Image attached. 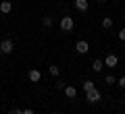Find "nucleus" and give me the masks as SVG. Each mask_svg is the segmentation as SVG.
<instances>
[{
    "mask_svg": "<svg viewBox=\"0 0 125 114\" xmlns=\"http://www.w3.org/2000/svg\"><path fill=\"white\" fill-rule=\"evenodd\" d=\"M102 27H104V29H111V27H113V19L111 17H104L102 19Z\"/></svg>",
    "mask_w": 125,
    "mask_h": 114,
    "instance_id": "obj_12",
    "label": "nucleus"
},
{
    "mask_svg": "<svg viewBox=\"0 0 125 114\" xmlns=\"http://www.w3.org/2000/svg\"><path fill=\"white\" fill-rule=\"evenodd\" d=\"M102 69H104V60H94L92 62V70L94 73H100Z\"/></svg>",
    "mask_w": 125,
    "mask_h": 114,
    "instance_id": "obj_10",
    "label": "nucleus"
},
{
    "mask_svg": "<svg viewBox=\"0 0 125 114\" xmlns=\"http://www.w3.org/2000/svg\"><path fill=\"white\" fill-rule=\"evenodd\" d=\"M98 2H106V0H98Z\"/></svg>",
    "mask_w": 125,
    "mask_h": 114,
    "instance_id": "obj_22",
    "label": "nucleus"
},
{
    "mask_svg": "<svg viewBox=\"0 0 125 114\" xmlns=\"http://www.w3.org/2000/svg\"><path fill=\"white\" fill-rule=\"evenodd\" d=\"M117 83H119V87H123V89H125V77H121V79L117 81Z\"/></svg>",
    "mask_w": 125,
    "mask_h": 114,
    "instance_id": "obj_16",
    "label": "nucleus"
},
{
    "mask_svg": "<svg viewBox=\"0 0 125 114\" xmlns=\"http://www.w3.org/2000/svg\"><path fill=\"white\" fill-rule=\"evenodd\" d=\"M40 79H42V73L38 69H31L29 70V81H31V83H38Z\"/></svg>",
    "mask_w": 125,
    "mask_h": 114,
    "instance_id": "obj_7",
    "label": "nucleus"
},
{
    "mask_svg": "<svg viewBox=\"0 0 125 114\" xmlns=\"http://www.w3.org/2000/svg\"><path fill=\"white\" fill-rule=\"evenodd\" d=\"M117 64H119V58H117V54H108V56L104 58V66H111V69H115Z\"/></svg>",
    "mask_w": 125,
    "mask_h": 114,
    "instance_id": "obj_5",
    "label": "nucleus"
},
{
    "mask_svg": "<svg viewBox=\"0 0 125 114\" xmlns=\"http://www.w3.org/2000/svg\"><path fill=\"white\" fill-rule=\"evenodd\" d=\"M23 114H33V110H31V108H27V110H23Z\"/></svg>",
    "mask_w": 125,
    "mask_h": 114,
    "instance_id": "obj_20",
    "label": "nucleus"
},
{
    "mask_svg": "<svg viewBox=\"0 0 125 114\" xmlns=\"http://www.w3.org/2000/svg\"><path fill=\"white\" fill-rule=\"evenodd\" d=\"M73 27H75V23H73V19L65 15V17L61 19V29H62V31H71Z\"/></svg>",
    "mask_w": 125,
    "mask_h": 114,
    "instance_id": "obj_3",
    "label": "nucleus"
},
{
    "mask_svg": "<svg viewBox=\"0 0 125 114\" xmlns=\"http://www.w3.org/2000/svg\"><path fill=\"white\" fill-rule=\"evenodd\" d=\"M52 114H62V112H52Z\"/></svg>",
    "mask_w": 125,
    "mask_h": 114,
    "instance_id": "obj_21",
    "label": "nucleus"
},
{
    "mask_svg": "<svg viewBox=\"0 0 125 114\" xmlns=\"http://www.w3.org/2000/svg\"><path fill=\"white\" fill-rule=\"evenodd\" d=\"M85 100H88L90 104H98V102L102 100V93H100L98 89H92V91H88V93H85Z\"/></svg>",
    "mask_w": 125,
    "mask_h": 114,
    "instance_id": "obj_2",
    "label": "nucleus"
},
{
    "mask_svg": "<svg viewBox=\"0 0 125 114\" xmlns=\"http://www.w3.org/2000/svg\"><path fill=\"white\" fill-rule=\"evenodd\" d=\"M56 89H61V91H62V89H65V83H62V81H56Z\"/></svg>",
    "mask_w": 125,
    "mask_h": 114,
    "instance_id": "obj_17",
    "label": "nucleus"
},
{
    "mask_svg": "<svg viewBox=\"0 0 125 114\" xmlns=\"http://www.w3.org/2000/svg\"><path fill=\"white\" fill-rule=\"evenodd\" d=\"M9 114H23V110H19V108H13Z\"/></svg>",
    "mask_w": 125,
    "mask_h": 114,
    "instance_id": "obj_19",
    "label": "nucleus"
},
{
    "mask_svg": "<svg viewBox=\"0 0 125 114\" xmlns=\"http://www.w3.org/2000/svg\"><path fill=\"white\" fill-rule=\"evenodd\" d=\"M119 40H121V42H125V29H121V31H119Z\"/></svg>",
    "mask_w": 125,
    "mask_h": 114,
    "instance_id": "obj_18",
    "label": "nucleus"
},
{
    "mask_svg": "<svg viewBox=\"0 0 125 114\" xmlns=\"http://www.w3.org/2000/svg\"><path fill=\"white\" fill-rule=\"evenodd\" d=\"M62 91H65V96H67L69 100H73V97L77 96V89L73 87V85H65V89H62Z\"/></svg>",
    "mask_w": 125,
    "mask_h": 114,
    "instance_id": "obj_8",
    "label": "nucleus"
},
{
    "mask_svg": "<svg viewBox=\"0 0 125 114\" xmlns=\"http://www.w3.org/2000/svg\"><path fill=\"white\" fill-rule=\"evenodd\" d=\"M13 50H15L13 40H2V42H0V54H4V56H6V54H10Z\"/></svg>",
    "mask_w": 125,
    "mask_h": 114,
    "instance_id": "obj_1",
    "label": "nucleus"
},
{
    "mask_svg": "<svg viewBox=\"0 0 125 114\" xmlns=\"http://www.w3.org/2000/svg\"><path fill=\"white\" fill-rule=\"evenodd\" d=\"M10 10H13V2H10V0H2V2H0V13H10Z\"/></svg>",
    "mask_w": 125,
    "mask_h": 114,
    "instance_id": "obj_6",
    "label": "nucleus"
},
{
    "mask_svg": "<svg viewBox=\"0 0 125 114\" xmlns=\"http://www.w3.org/2000/svg\"><path fill=\"white\" fill-rule=\"evenodd\" d=\"M75 50H77V54H88V52H90V44H88L85 40H79V42L75 44Z\"/></svg>",
    "mask_w": 125,
    "mask_h": 114,
    "instance_id": "obj_4",
    "label": "nucleus"
},
{
    "mask_svg": "<svg viewBox=\"0 0 125 114\" xmlns=\"http://www.w3.org/2000/svg\"><path fill=\"white\" fill-rule=\"evenodd\" d=\"M104 83L113 85V83H117V79H115V77H113V75H106V77H104Z\"/></svg>",
    "mask_w": 125,
    "mask_h": 114,
    "instance_id": "obj_15",
    "label": "nucleus"
},
{
    "mask_svg": "<svg viewBox=\"0 0 125 114\" xmlns=\"http://www.w3.org/2000/svg\"><path fill=\"white\" fill-rule=\"evenodd\" d=\"M48 70H50V75H54V77H58V75H61V69H58L56 64H52V66H50Z\"/></svg>",
    "mask_w": 125,
    "mask_h": 114,
    "instance_id": "obj_14",
    "label": "nucleus"
},
{
    "mask_svg": "<svg viewBox=\"0 0 125 114\" xmlns=\"http://www.w3.org/2000/svg\"><path fill=\"white\" fill-rule=\"evenodd\" d=\"M81 87H83V91L88 93V91H92V89H96V85H94V81H83V85H81Z\"/></svg>",
    "mask_w": 125,
    "mask_h": 114,
    "instance_id": "obj_11",
    "label": "nucleus"
},
{
    "mask_svg": "<svg viewBox=\"0 0 125 114\" xmlns=\"http://www.w3.org/2000/svg\"><path fill=\"white\" fill-rule=\"evenodd\" d=\"M42 23H44V27H52V23H54V19H52V17H48V15H46V17L42 19Z\"/></svg>",
    "mask_w": 125,
    "mask_h": 114,
    "instance_id": "obj_13",
    "label": "nucleus"
},
{
    "mask_svg": "<svg viewBox=\"0 0 125 114\" xmlns=\"http://www.w3.org/2000/svg\"><path fill=\"white\" fill-rule=\"evenodd\" d=\"M75 9L79 13H85L88 10V0H75Z\"/></svg>",
    "mask_w": 125,
    "mask_h": 114,
    "instance_id": "obj_9",
    "label": "nucleus"
}]
</instances>
